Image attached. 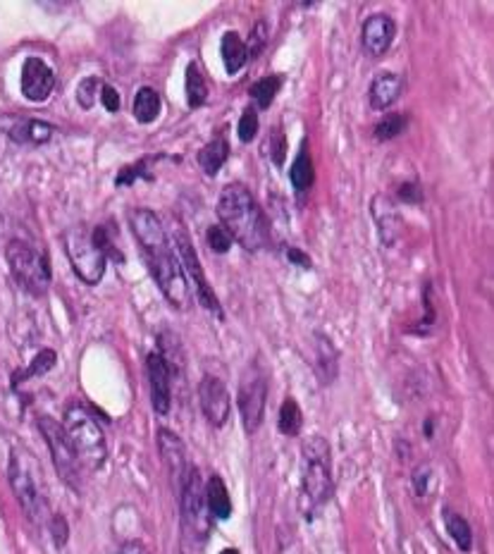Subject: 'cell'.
I'll use <instances>...</instances> for the list:
<instances>
[{
  "label": "cell",
  "instance_id": "obj_14",
  "mask_svg": "<svg viewBox=\"0 0 494 554\" xmlns=\"http://www.w3.org/2000/svg\"><path fill=\"white\" fill-rule=\"evenodd\" d=\"M55 74L41 58H27L22 65V94L33 103H43L53 94Z\"/></svg>",
  "mask_w": 494,
  "mask_h": 554
},
{
  "label": "cell",
  "instance_id": "obj_45",
  "mask_svg": "<svg viewBox=\"0 0 494 554\" xmlns=\"http://www.w3.org/2000/svg\"><path fill=\"white\" fill-rule=\"evenodd\" d=\"M220 554H239V552H237V549H232V548H228V549H222Z\"/></svg>",
  "mask_w": 494,
  "mask_h": 554
},
{
  "label": "cell",
  "instance_id": "obj_33",
  "mask_svg": "<svg viewBox=\"0 0 494 554\" xmlns=\"http://www.w3.org/2000/svg\"><path fill=\"white\" fill-rule=\"evenodd\" d=\"M100 89H103V81L98 77H87V80L79 81L77 87V103H79L84 110H91L96 106V100L100 99Z\"/></svg>",
  "mask_w": 494,
  "mask_h": 554
},
{
  "label": "cell",
  "instance_id": "obj_26",
  "mask_svg": "<svg viewBox=\"0 0 494 554\" xmlns=\"http://www.w3.org/2000/svg\"><path fill=\"white\" fill-rule=\"evenodd\" d=\"M184 91H187L189 108H200L206 103L208 84L196 62H189L187 65V72H184Z\"/></svg>",
  "mask_w": 494,
  "mask_h": 554
},
{
  "label": "cell",
  "instance_id": "obj_15",
  "mask_svg": "<svg viewBox=\"0 0 494 554\" xmlns=\"http://www.w3.org/2000/svg\"><path fill=\"white\" fill-rule=\"evenodd\" d=\"M396 36V22L385 13L370 14L366 22H363L361 29V41L363 48H366L368 55L373 58H380L389 51V46L395 43Z\"/></svg>",
  "mask_w": 494,
  "mask_h": 554
},
{
  "label": "cell",
  "instance_id": "obj_43",
  "mask_svg": "<svg viewBox=\"0 0 494 554\" xmlns=\"http://www.w3.org/2000/svg\"><path fill=\"white\" fill-rule=\"evenodd\" d=\"M289 256V261L296 263V266H303V268H311V261H308V256L306 254H301L299 249H289L287 251Z\"/></svg>",
  "mask_w": 494,
  "mask_h": 554
},
{
  "label": "cell",
  "instance_id": "obj_42",
  "mask_svg": "<svg viewBox=\"0 0 494 554\" xmlns=\"http://www.w3.org/2000/svg\"><path fill=\"white\" fill-rule=\"evenodd\" d=\"M399 199L406 201V203H421L423 192L418 182H404L399 187Z\"/></svg>",
  "mask_w": 494,
  "mask_h": 554
},
{
  "label": "cell",
  "instance_id": "obj_35",
  "mask_svg": "<svg viewBox=\"0 0 494 554\" xmlns=\"http://www.w3.org/2000/svg\"><path fill=\"white\" fill-rule=\"evenodd\" d=\"M256 134H258V113H256V108H247L241 113L239 125H237V136H239V141L248 144L256 139Z\"/></svg>",
  "mask_w": 494,
  "mask_h": 554
},
{
  "label": "cell",
  "instance_id": "obj_10",
  "mask_svg": "<svg viewBox=\"0 0 494 554\" xmlns=\"http://www.w3.org/2000/svg\"><path fill=\"white\" fill-rule=\"evenodd\" d=\"M7 475H10V485H13V493L17 497V502L22 504V509L27 512V516L33 523L51 521V509H48L46 494L41 493L39 483L32 475V471L27 468L24 459L20 456V452H13L10 456V468H7Z\"/></svg>",
  "mask_w": 494,
  "mask_h": 554
},
{
  "label": "cell",
  "instance_id": "obj_30",
  "mask_svg": "<svg viewBox=\"0 0 494 554\" xmlns=\"http://www.w3.org/2000/svg\"><path fill=\"white\" fill-rule=\"evenodd\" d=\"M280 433L294 437V435L301 433L303 427V414H301V407L296 404V399H284L282 401L280 408Z\"/></svg>",
  "mask_w": 494,
  "mask_h": 554
},
{
  "label": "cell",
  "instance_id": "obj_36",
  "mask_svg": "<svg viewBox=\"0 0 494 554\" xmlns=\"http://www.w3.org/2000/svg\"><path fill=\"white\" fill-rule=\"evenodd\" d=\"M206 241L208 247H210V251H215V254H228L229 249H232V237H229V232L222 228V225L208 228Z\"/></svg>",
  "mask_w": 494,
  "mask_h": 554
},
{
  "label": "cell",
  "instance_id": "obj_4",
  "mask_svg": "<svg viewBox=\"0 0 494 554\" xmlns=\"http://www.w3.org/2000/svg\"><path fill=\"white\" fill-rule=\"evenodd\" d=\"M146 254L148 268L154 273V280L158 282L161 292L165 294V299L172 304L174 308L189 306V285L182 270V263L174 254V249L170 247V239L154 244V247L144 249Z\"/></svg>",
  "mask_w": 494,
  "mask_h": 554
},
{
  "label": "cell",
  "instance_id": "obj_11",
  "mask_svg": "<svg viewBox=\"0 0 494 554\" xmlns=\"http://www.w3.org/2000/svg\"><path fill=\"white\" fill-rule=\"evenodd\" d=\"M266 399H267V380L261 371H247L244 380L239 385V416L244 423L247 433H256L263 423V411H266Z\"/></svg>",
  "mask_w": 494,
  "mask_h": 554
},
{
  "label": "cell",
  "instance_id": "obj_31",
  "mask_svg": "<svg viewBox=\"0 0 494 554\" xmlns=\"http://www.w3.org/2000/svg\"><path fill=\"white\" fill-rule=\"evenodd\" d=\"M404 129H406V117L399 113H389L387 117H382V120L375 125V139L392 141L396 139Z\"/></svg>",
  "mask_w": 494,
  "mask_h": 554
},
{
  "label": "cell",
  "instance_id": "obj_20",
  "mask_svg": "<svg viewBox=\"0 0 494 554\" xmlns=\"http://www.w3.org/2000/svg\"><path fill=\"white\" fill-rule=\"evenodd\" d=\"M203 488H206V504L210 516L220 519V521L229 519V514H232V500H229L228 485H225L220 475H210V481Z\"/></svg>",
  "mask_w": 494,
  "mask_h": 554
},
{
  "label": "cell",
  "instance_id": "obj_38",
  "mask_svg": "<svg viewBox=\"0 0 494 554\" xmlns=\"http://www.w3.org/2000/svg\"><path fill=\"white\" fill-rule=\"evenodd\" d=\"M266 43H267L266 22H258V24H256L254 32H251V39H248L247 55H251V58H258V55H261L263 48H266Z\"/></svg>",
  "mask_w": 494,
  "mask_h": 554
},
{
  "label": "cell",
  "instance_id": "obj_5",
  "mask_svg": "<svg viewBox=\"0 0 494 554\" xmlns=\"http://www.w3.org/2000/svg\"><path fill=\"white\" fill-rule=\"evenodd\" d=\"M5 256L14 280L20 282L29 294L41 296V294L48 292L51 280H53V273H51V263H48L46 256L39 254L36 249L29 247V244H24V241L20 239H13L7 244Z\"/></svg>",
  "mask_w": 494,
  "mask_h": 554
},
{
  "label": "cell",
  "instance_id": "obj_16",
  "mask_svg": "<svg viewBox=\"0 0 494 554\" xmlns=\"http://www.w3.org/2000/svg\"><path fill=\"white\" fill-rule=\"evenodd\" d=\"M158 447H161V456L165 461L167 471L172 475L174 485L180 488L182 481H184V474H187V452H184V445L174 433H170L167 427L158 430Z\"/></svg>",
  "mask_w": 494,
  "mask_h": 554
},
{
  "label": "cell",
  "instance_id": "obj_37",
  "mask_svg": "<svg viewBox=\"0 0 494 554\" xmlns=\"http://www.w3.org/2000/svg\"><path fill=\"white\" fill-rule=\"evenodd\" d=\"M270 155H273V163L277 167L284 163V155H287V136H284L282 127H277L270 134Z\"/></svg>",
  "mask_w": 494,
  "mask_h": 554
},
{
  "label": "cell",
  "instance_id": "obj_17",
  "mask_svg": "<svg viewBox=\"0 0 494 554\" xmlns=\"http://www.w3.org/2000/svg\"><path fill=\"white\" fill-rule=\"evenodd\" d=\"M129 225H132V232L139 239L141 249L154 247V244H161V241L167 239L161 218L148 208H134L129 213Z\"/></svg>",
  "mask_w": 494,
  "mask_h": 554
},
{
  "label": "cell",
  "instance_id": "obj_6",
  "mask_svg": "<svg viewBox=\"0 0 494 554\" xmlns=\"http://www.w3.org/2000/svg\"><path fill=\"white\" fill-rule=\"evenodd\" d=\"M67 258L74 275L87 285H98L106 275V254L94 244V237L84 225H74L62 234Z\"/></svg>",
  "mask_w": 494,
  "mask_h": 554
},
{
  "label": "cell",
  "instance_id": "obj_29",
  "mask_svg": "<svg viewBox=\"0 0 494 554\" xmlns=\"http://www.w3.org/2000/svg\"><path fill=\"white\" fill-rule=\"evenodd\" d=\"M282 84H284V77L282 74H270V77H263L261 81H256L251 87V99L261 110H267L273 106L275 96L280 94Z\"/></svg>",
  "mask_w": 494,
  "mask_h": 554
},
{
  "label": "cell",
  "instance_id": "obj_8",
  "mask_svg": "<svg viewBox=\"0 0 494 554\" xmlns=\"http://www.w3.org/2000/svg\"><path fill=\"white\" fill-rule=\"evenodd\" d=\"M180 502H182V521L187 531L194 535L196 540H206L210 533L213 516L208 512L206 504V488L200 483L199 468L189 466L184 474V481L180 485Z\"/></svg>",
  "mask_w": 494,
  "mask_h": 554
},
{
  "label": "cell",
  "instance_id": "obj_7",
  "mask_svg": "<svg viewBox=\"0 0 494 554\" xmlns=\"http://www.w3.org/2000/svg\"><path fill=\"white\" fill-rule=\"evenodd\" d=\"M172 239H174V249H177V258H180V263H182V270H187L191 282H194L199 304L206 308V311L218 315V318L222 321L225 314H222L220 301H218V296H215L210 282L206 280V273H203V266H200L199 254H196L194 244H191V237H189L187 228L177 221L172 222Z\"/></svg>",
  "mask_w": 494,
  "mask_h": 554
},
{
  "label": "cell",
  "instance_id": "obj_40",
  "mask_svg": "<svg viewBox=\"0 0 494 554\" xmlns=\"http://www.w3.org/2000/svg\"><path fill=\"white\" fill-rule=\"evenodd\" d=\"M430 481H433V468L430 466H418L414 474V488L415 493L421 494H428L430 490Z\"/></svg>",
  "mask_w": 494,
  "mask_h": 554
},
{
  "label": "cell",
  "instance_id": "obj_28",
  "mask_svg": "<svg viewBox=\"0 0 494 554\" xmlns=\"http://www.w3.org/2000/svg\"><path fill=\"white\" fill-rule=\"evenodd\" d=\"M442 516H444L447 533L452 535V540L459 545V549H461V552H468V549L473 548V531H471L466 519L456 514V512H452V509H444V514Z\"/></svg>",
  "mask_w": 494,
  "mask_h": 554
},
{
  "label": "cell",
  "instance_id": "obj_44",
  "mask_svg": "<svg viewBox=\"0 0 494 554\" xmlns=\"http://www.w3.org/2000/svg\"><path fill=\"white\" fill-rule=\"evenodd\" d=\"M117 554H148V552H146V548L141 545V542L132 540V542H125Z\"/></svg>",
  "mask_w": 494,
  "mask_h": 554
},
{
  "label": "cell",
  "instance_id": "obj_25",
  "mask_svg": "<svg viewBox=\"0 0 494 554\" xmlns=\"http://www.w3.org/2000/svg\"><path fill=\"white\" fill-rule=\"evenodd\" d=\"M315 356H318V375L322 385H328L337 378V349L322 334H315Z\"/></svg>",
  "mask_w": 494,
  "mask_h": 554
},
{
  "label": "cell",
  "instance_id": "obj_21",
  "mask_svg": "<svg viewBox=\"0 0 494 554\" xmlns=\"http://www.w3.org/2000/svg\"><path fill=\"white\" fill-rule=\"evenodd\" d=\"M7 134H10L17 144L41 146V144H48V139L53 136V127L43 120H20L17 125L7 129Z\"/></svg>",
  "mask_w": 494,
  "mask_h": 554
},
{
  "label": "cell",
  "instance_id": "obj_39",
  "mask_svg": "<svg viewBox=\"0 0 494 554\" xmlns=\"http://www.w3.org/2000/svg\"><path fill=\"white\" fill-rule=\"evenodd\" d=\"M48 528H51V535H53L55 548H62L67 538H70V528H67L65 519H62L61 514H53L51 516V521H48Z\"/></svg>",
  "mask_w": 494,
  "mask_h": 554
},
{
  "label": "cell",
  "instance_id": "obj_34",
  "mask_svg": "<svg viewBox=\"0 0 494 554\" xmlns=\"http://www.w3.org/2000/svg\"><path fill=\"white\" fill-rule=\"evenodd\" d=\"M151 161H154V158H141V161L132 163V165L122 167L117 177H115V184H117V187H129L132 182L141 180V177H144V180H151V174H148Z\"/></svg>",
  "mask_w": 494,
  "mask_h": 554
},
{
  "label": "cell",
  "instance_id": "obj_32",
  "mask_svg": "<svg viewBox=\"0 0 494 554\" xmlns=\"http://www.w3.org/2000/svg\"><path fill=\"white\" fill-rule=\"evenodd\" d=\"M55 359H58V356H55L53 349H43V352H39L36 359L32 361V366H29L24 373H20L14 378V385H20L22 380H29V378H36V375L48 373V371L55 366Z\"/></svg>",
  "mask_w": 494,
  "mask_h": 554
},
{
  "label": "cell",
  "instance_id": "obj_2",
  "mask_svg": "<svg viewBox=\"0 0 494 554\" xmlns=\"http://www.w3.org/2000/svg\"><path fill=\"white\" fill-rule=\"evenodd\" d=\"M301 507L306 519L332 497V459L325 437L315 435L303 442V464H301Z\"/></svg>",
  "mask_w": 494,
  "mask_h": 554
},
{
  "label": "cell",
  "instance_id": "obj_19",
  "mask_svg": "<svg viewBox=\"0 0 494 554\" xmlns=\"http://www.w3.org/2000/svg\"><path fill=\"white\" fill-rule=\"evenodd\" d=\"M404 80L395 72H380L370 84V106L375 110H387L396 99H399Z\"/></svg>",
  "mask_w": 494,
  "mask_h": 554
},
{
  "label": "cell",
  "instance_id": "obj_24",
  "mask_svg": "<svg viewBox=\"0 0 494 554\" xmlns=\"http://www.w3.org/2000/svg\"><path fill=\"white\" fill-rule=\"evenodd\" d=\"M220 53H222V62H225V70L229 74H237L241 67L247 65L248 55H247V43L241 41L239 33L228 32L222 36L220 41Z\"/></svg>",
  "mask_w": 494,
  "mask_h": 554
},
{
  "label": "cell",
  "instance_id": "obj_27",
  "mask_svg": "<svg viewBox=\"0 0 494 554\" xmlns=\"http://www.w3.org/2000/svg\"><path fill=\"white\" fill-rule=\"evenodd\" d=\"M289 180H292V187L296 192H306L313 184V161H311L306 146H301V151L296 154L292 170H289Z\"/></svg>",
  "mask_w": 494,
  "mask_h": 554
},
{
  "label": "cell",
  "instance_id": "obj_9",
  "mask_svg": "<svg viewBox=\"0 0 494 554\" xmlns=\"http://www.w3.org/2000/svg\"><path fill=\"white\" fill-rule=\"evenodd\" d=\"M36 426H39L43 440L48 442V449H51L53 464L58 468V475L70 488L81 490V464L77 459V452H74L72 442L67 437L62 423H58L51 416H41Z\"/></svg>",
  "mask_w": 494,
  "mask_h": 554
},
{
  "label": "cell",
  "instance_id": "obj_13",
  "mask_svg": "<svg viewBox=\"0 0 494 554\" xmlns=\"http://www.w3.org/2000/svg\"><path fill=\"white\" fill-rule=\"evenodd\" d=\"M146 373H148V388H151V401H154L155 414L167 416L170 407H172V390H170V368L163 361L158 352H151L146 356Z\"/></svg>",
  "mask_w": 494,
  "mask_h": 554
},
{
  "label": "cell",
  "instance_id": "obj_1",
  "mask_svg": "<svg viewBox=\"0 0 494 554\" xmlns=\"http://www.w3.org/2000/svg\"><path fill=\"white\" fill-rule=\"evenodd\" d=\"M218 218L229 232L232 241L247 251H261L270 244V221L256 196L244 184L234 182L220 192L218 199Z\"/></svg>",
  "mask_w": 494,
  "mask_h": 554
},
{
  "label": "cell",
  "instance_id": "obj_18",
  "mask_svg": "<svg viewBox=\"0 0 494 554\" xmlns=\"http://www.w3.org/2000/svg\"><path fill=\"white\" fill-rule=\"evenodd\" d=\"M370 211H373L375 225H377V232H380V239L385 247H392L399 237V213H396L395 203L385 196H375L373 203H370Z\"/></svg>",
  "mask_w": 494,
  "mask_h": 554
},
{
  "label": "cell",
  "instance_id": "obj_22",
  "mask_svg": "<svg viewBox=\"0 0 494 554\" xmlns=\"http://www.w3.org/2000/svg\"><path fill=\"white\" fill-rule=\"evenodd\" d=\"M161 108H163V100H161V94H158L155 89L141 87L139 91L134 94L132 113H134V117L139 120V125H151L154 120H158Z\"/></svg>",
  "mask_w": 494,
  "mask_h": 554
},
{
  "label": "cell",
  "instance_id": "obj_3",
  "mask_svg": "<svg viewBox=\"0 0 494 554\" xmlns=\"http://www.w3.org/2000/svg\"><path fill=\"white\" fill-rule=\"evenodd\" d=\"M62 427H65L67 437L72 442L81 466L98 471L107 459V442L106 433H103L100 423L94 418V414L81 407V404H74V407L65 411Z\"/></svg>",
  "mask_w": 494,
  "mask_h": 554
},
{
  "label": "cell",
  "instance_id": "obj_23",
  "mask_svg": "<svg viewBox=\"0 0 494 554\" xmlns=\"http://www.w3.org/2000/svg\"><path fill=\"white\" fill-rule=\"evenodd\" d=\"M228 158H229V144L225 139L208 141L206 146L199 151V165L208 177H215V174L220 173L222 165L228 163Z\"/></svg>",
  "mask_w": 494,
  "mask_h": 554
},
{
  "label": "cell",
  "instance_id": "obj_41",
  "mask_svg": "<svg viewBox=\"0 0 494 554\" xmlns=\"http://www.w3.org/2000/svg\"><path fill=\"white\" fill-rule=\"evenodd\" d=\"M100 103L106 106L107 113H117L120 110V94L115 91L113 87H107V84H103V89H100Z\"/></svg>",
  "mask_w": 494,
  "mask_h": 554
},
{
  "label": "cell",
  "instance_id": "obj_12",
  "mask_svg": "<svg viewBox=\"0 0 494 554\" xmlns=\"http://www.w3.org/2000/svg\"><path fill=\"white\" fill-rule=\"evenodd\" d=\"M199 401L200 411L206 416V421L213 427H222L228 423L229 411H232V399H229L228 385L215 378V375H206L199 385Z\"/></svg>",
  "mask_w": 494,
  "mask_h": 554
}]
</instances>
